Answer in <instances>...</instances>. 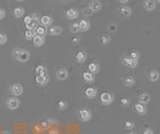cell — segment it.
<instances>
[{
  "label": "cell",
  "instance_id": "obj_36",
  "mask_svg": "<svg viewBox=\"0 0 160 134\" xmlns=\"http://www.w3.org/2000/svg\"><path fill=\"white\" fill-rule=\"evenodd\" d=\"M120 102H121L122 106H128V105L130 104V100H129L128 98H122V99L120 100Z\"/></svg>",
  "mask_w": 160,
  "mask_h": 134
},
{
  "label": "cell",
  "instance_id": "obj_26",
  "mask_svg": "<svg viewBox=\"0 0 160 134\" xmlns=\"http://www.w3.org/2000/svg\"><path fill=\"white\" fill-rule=\"evenodd\" d=\"M110 41H111V38H110V36L107 34H102L99 37V42L102 45H107V44L110 43Z\"/></svg>",
  "mask_w": 160,
  "mask_h": 134
},
{
  "label": "cell",
  "instance_id": "obj_25",
  "mask_svg": "<svg viewBox=\"0 0 160 134\" xmlns=\"http://www.w3.org/2000/svg\"><path fill=\"white\" fill-rule=\"evenodd\" d=\"M82 77H83V80L87 82V83H92L94 81V75L92 73H90L89 71H86L82 74Z\"/></svg>",
  "mask_w": 160,
  "mask_h": 134
},
{
  "label": "cell",
  "instance_id": "obj_6",
  "mask_svg": "<svg viewBox=\"0 0 160 134\" xmlns=\"http://www.w3.org/2000/svg\"><path fill=\"white\" fill-rule=\"evenodd\" d=\"M56 78L60 81H64L68 78V71L66 68L62 67L59 68V69L56 71Z\"/></svg>",
  "mask_w": 160,
  "mask_h": 134
},
{
  "label": "cell",
  "instance_id": "obj_43",
  "mask_svg": "<svg viewBox=\"0 0 160 134\" xmlns=\"http://www.w3.org/2000/svg\"><path fill=\"white\" fill-rule=\"evenodd\" d=\"M79 41H80V39L78 38V37H74V38H72V43H73V44L78 43Z\"/></svg>",
  "mask_w": 160,
  "mask_h": 134
},
{
  "label": "cell",
  "instance_id": "obj_10",
  "mask_svg": "<svg viewBox=\"0 0 160 134\" xmlns=\"http://www.w3.org/2000/svg\"><path fill=\"white\" fill-rule=\"evenodd\" d=\"M65 16H66L67 19L74 20V19H76V18L79 16V11L77 10V9H75V8H70V9H68V10L66 11V13H65Z\"/></svg>",
  "mask_w": 160,
  "mask_h": 134
},
{
  "label": "cell",
  "instance_id": "obj_22",
  "mask_svg": "<svg viewBox=\"0 0 160 134\" xmlns=\"http://www.w3.org/2000/svg\"><path fill=\"white\" fill-rule=\"evenodd\" d=\"M120 14H121L123 17H130L131 14H132V10L129 6H122L120 8Z\"/></svg>",
  "mask_w": 160,
  "mask_h": 134
},
{
  "label": "cell",
  "instance_id": "obj_47",
  "mask_svg": "<svg viewBox=\"0 0 160 134\" xmlns=\"http://www.w3.org/2000/svg\"><path fill=\"white\" fill-rule=\"evenodd\" d=\"M17 1H24V0H17Z\"/></svg>",
  "mask_w": 160,
  "mask_h": 134
},
{
  "label": "cell",
  "instance_id": "obj_33",
  "mask_svg": "<svg viewBox=\"0 0 160 134\" xmlns=\"http://www.w3.org/2000/svg\"><path fill=\"white\" fill-rule=\"evenodd\" d=\"M57 107L59 108L60 110H64V109H66V108H67V103H66V101H64V100H60V101H58V103H57Z\"/></svg>",
  "mask_w": 160,
  "mask_h": 134
},
{
  "label": "cell",
  "instance_id": "obj_21",
  "mask_svg": "<svg viewBox=\"0 0 160 134\" xmlns=\"http://www.w3.org/2000/svg\"><path fill=\"white\" fill-rule=\"evenodd\" d=\"M24 14H25V10H24V8H23V7L18 6V7H15V8H14V10H13V16L15 18H21V17H23V16H24Z\"/></svg>",
  "mask_w": 160,
  "mask_h": 134
},
{
  "label": "cell",
  "instance_id": "obj_15",
  "mask_svg": "<svg viewBox=\"0 0 160 134\" xmlns=\"http://www.w3.org/2000/svg\"><path fill=\"white\" fill-rule=\"evenodd\" d=\"M85 96L89 99H92V98H95L96 95H97V89L96 88H93V87H88L85 89Z\"/></svg>",
  "mask_w": 160,
  "mask_h": 134
},
{
  "label": "cell",
  "instance_id": "obj_17",
  "mask_svg": "<svg viewBox=\"0 0 160 134\" xmlns=\"http://www.w3.org/2000/svg\"><path fill=\"white\" fill-rule=\"evenodd\" d=\"M79 28L81 32H86L90 28V22L87 19H81L79 22Z\"/></svg>",
  "mask_w": 160,
  "mask_h": 134
},
{
  "label": "cell",
  "instance_id": "obj_23",
  "mask_svg": "<svg viewBox=\"0 0 160 134\" xmlns=\"http://www.w3.org/2000/svg\"><path fill=\"white\" fill-rule=\"evenodd\" d=\"M86 58H87V55L84 51H78V52L76 53V56H75V59H76V61L78 63L85 62Z\"/></svg>",
  "mask_w": 160,
  "mask_h": 134
},
{
  "label": "cell",
  "instance_id": "obj_30",
  "mask_svg": "<svg viewBox=\"0 0 160 134\" xmlns=\"http://www.w3.org/2000/svg\"><path fill=\"white\" fill-rule=\"evenodd\" d=\"M25 27H26V30H35L37 27H38V22L32 21V22H30L25 25Z\"/></svg>",
  "mask_w": 160,
  "mask_h": 134
},
{
  "label": "cell",
  "instance_id": "obj_45",
  "mask_svg": "<svg viewBox=\"0 0 160 134\" xmlns=\"http://www.w3.org/2000/svg\"><path fill=\"white\" fill-rule=\"evenodd\" d=\"M2 134H10V133H9V132H7V131H6V132H3Z\"/></svg>",
  "mask_w": 160,
  "mask_h": 134
},
{
  "label": "cell",
  "instance_id": "obj_42",
  "mask_svg": "<svg viewBox=\"0 0 160 134\" xmlns=\"http://www.w3.org/2000/svg\"><path fill=\"white\" fill-rule=\"evenodd\" d=\"M143 134H153V130L151 128H146L143 131Z\"/></svg>",
  "mask_w": 160,
  "mask_h": 134
},
{
  "label": "cell",
  "instance_id": "obj_18",
  "mask_svg": "<svg viewBox=\"0 0 160 134\" xmlns=\"http://www.w3.org/2000/svg\"><path fill=\"white\" fill-rule=\"evenodd\" d=\"M150 100H151V96H150L149 93L145 92V93H142L141 95L138 97V101H139V103H142V104H147V103L150 102Z\"/></svg>",
  "mask_w": 160,
  "mask_h": 134
},
{
  "label": "cell",
  "instance_id": "obj_8",
  "mask_svg": "<svg viewBox=\"0 0 160 134\" xmlns=\"http://www.w3.org/2000/svg\"><path fill=\"white\" fill-rule=\"evenodd\" d=\"M39 22H40V24H41L42 26L46 28V27L51 26V25H52L53 19H52V17H51V16H49V15H43V16H41V17H40Z\"/></svg>",
  "mask_w": 160,
  "mask_h": 134
},
{
  "label": "cell",
  "instance_id": "obj_1",
  "mask_svg": "<svg viewBox=\"0 0 160 134\" xmlns=\"http://www.w3.org/2000/svg\"><path fill=\"white\" fill-rule=\"evenodd\" d=\"M12 55L18 62L25 63L30 59V53L24 48H15L12 51Z\"/></svg>",
  "mask_w": 160,
  "mask_h": 134
},
{
  "label": "cell",
  "instance_id": "obj_9",
  "mask_svg": "<svg viewBox=\"0 0 160 134\" xmlns=\"http://www.w3.org/2000/svg\"><path fill=\"white\" fill-rule=\"evenodd\" d=\"M122 64H124L125 66H128L130 68H135L138 65V61L137 60H133L130 57H123L121 59Z\"/></svg>",
  "mask_w": 160,
  "mask_h": 134
},
{
  "label": "cell",
  "instance_id": "obj_20",
  "mask_svg": "<svg viewBox=\"0 0 160 134\" xmlns=\"http://www.w3.org/2000/svg\"><path fill=\"white\" fill-rule=\"evenodd\" d=\"M160 74L157 70H151V71L148 73V78H149V81L151 82H156L159 80Z\"/></svg>",
  "mask_w": 160,
  "mask_h": 134
},
{
  "label": "cell",
  "instance_id": "obj_14",
  "mask_svg": "<svg viewBox=\"0 0 160 134\" xmlns=\"http://www.w3.org/2000/svg\"><path fill=\"white\" fill-rule=\"evenodd\" d=\"M122 83L126 87H132L135 84V79H134L133 76H125L122 78Z\"/></svg>",
  "mask_w": 160,
  "mask_h": 134
},
{
  "label": "cell",
  "instance_id": "obj_2",
  "mask_svg": "<svg viewBox=\"0 0 160 134\" xmlns=\"http://www.w3.org/2000/svg\"><path fill=\"white\" fill-rule=\"evenodd\" d=\"M114 101V96L112 95V93L110 92H107V91H105V92H102L100 95V102L101 104L103 105H110L112 104Z\"/></svg>",
  "mask_w": 160,
  "mask_h": 134
},
{
  "label": "cell",
  "instance_id": "obj_19",
  "mask_svg": "<svg viewBox=\"0 0 160 134\" xmlns=\"http://www.w3.org/2000/svg\"><path fill=\"white\" fill-rule=\"evenodd\" d=\"M99 69H100V67H99V64H98V63L91 62V63H89V64H88L89 72H90V73H92L93 75L94 74H97L98 72H99Z\"/></svg>",
  "mask_w": 160,
  "mask_h": 134
},
{
  "label": "cell",
  "instance_id": "obj_31",
  "mask_svg": "<svg viewBox=\"0 0 160 134\" xmlns=\"http://www.w3.org/2000/svg\"><path fill=\"white\" fill-rule=\"evenodd\" d=\"M35 72H36L37 75H40V74H45L46 72V69L43 65H38L36 68H35Z\"/></svg>",
  "mask_w": 160,
  "mask_h": 134
},
{
  "label": "cell",
  "instance_id": "obj_35",
  "mask_svg": "<svg viewBox=\"0 0 160 134\" xmlns=\"http://www.w3.org/2000/svg\"><path fill=\"white\" fill-rule=\"evenodd\" d=\"M117 25L114 24V23H111V24L108 25V30H109L110 32H115L117 30Z\"/></svg>",
  "mask_w": 160,
  "mask_h": 134
},
{
  "label": "cell",
  "instance_id": "obj_24",
  "mask_svg": "<svg viewBox=\"0 0 160 134\" xmlns=\"http://www.w3.org/2000/svg\"><path fill=\"white\" fill-rule=\"evenodd\" d=\"M134 108H135V111L137 112L138 114H145L146 113V107H145V105L142 104V103H139V102L136 103Z\"/></svg>",
  "mask_w": 160,
  "mask_h": 134
},
{
  "label": "cell",
  "instance_id": "obj_28",
  "mask_svg": "<svg viewBox=\"0 0 160 134\" xmlns=\"http://www.w3.org/2000/svg\"><path fill=\"white\" fill-rule=\"evenodd\" d=\"M35 32H36L37 35H41V36H45L47 34V30L45 27L43 26H38L35 29Z\"/></svg>",
  "mask_w": 160,
  "mask_h": 134
},
{
  "label": "cell",
  "instance_id": "obj_44",
  "mask_svg": "<svg viewBox=\"0 0 160 134\" xmlns=\"http://www.w3.org/2000/svg\"><path fill=\"white\" fill-rule=\"evenodd\" d=\"M128 1H129V0H118V2H120V3H122V4H125Z\"/></svg>",
  "mask_w": 160,
  "mask_h": 134
},
{
  "label": "cell",
  "instance_id": "obj_32",
  "mask_svg": "<svg viewBox=\"0 0 160 134\" xmlns=\"http://www.w3.org/2000/svg\"><path fill=\"white\" fill-rule=\"evenodd\" d=\"M129 57L131 58V59H133V60H137L139 59V57H140V54L138 51H131L130 54H129Z\"/></svg>",
  "mask_w": 160,
  "mask_h": 134
},
{
  "label": "cell",
  "instance_id": "obj_46",
  "mask_svg": "<svg viewBox=\"0 0 160 134\" xmlns=\"http://www.w3.org/2000/svg\"><path fill=\"white\" fill-rule=\"evenodd\" d=\"M128 134H136L135 132H130V133H128Z\"/></svg>",
  "mask_w": 160,
  "mask_h": 134
},
{
  "label": "cell",
  "instance_id": "obj_27",
  "mask_svg": "<svg viewBox=\"0 0 160 134\" xmlns=\"http://www.w3.org/2000/svg\"><path fill=\"white\" fill-rule=\"evenodd\" d=\"M35 35H36L35 30H26V31L24 32V37L26 40H32Z\"/></svg>",
  "mask_w": 160,
  "mask_h": 134
},
{
  "label": "cell",
  "instance_id": "obj_48",
  "mask_svg": "<svg viewBox=\"0 0 160 134\" xmlns=\"http://www.w3.org/2000/svg\"><path fill=\"white\" fill-rule=\"evenodd\" d=\"M157 2H158V3H160V0H157Z\"/></svg>",
  "mask_w": 160,
  "mask_h": 134
},
{
  "label": "cell",
  "instance_id": "obj_41",
  "mask_svg": "<svg viewBox=\"0 0 160 134\" xmlns=\"http://www.w3.org/2000/svg\"><path fill=\"white\" fill-rule=\"evenodd\" d=\"M5 10H4L3 8H0V20L4 19V17H5Z\"/></svg>",
  "mask_w": 160,
  "mask_h": 134
},
{
  "label": "cell",
  "instance_id": "obj_11",
  "mask_svg": "<svg viewBox=\"0 0 160 134\" xmlns=\"http://www.w3.org/2000/svg\"><path fill=\"white\" fill-rule=\"evenodd\" d=\"M35 81L36 83L40 86H45L47 83H48V77H47L46 74H40V75H36V78H35Z\"/></svg>",
  "mask_w": 160,
  "mask_h": 134
},
{
  "label": "cell",
  "instance_id": "obj_16",
  "mask_svg": "<svg viewBox=\"0 0 160 134\" xmlns=\"http://www.w3.org/2000/svg\"><path fill=\"white\" fill-rule=\"evenodd\" d=\"M144 8L147 11H152L156 8V0H145Z\"/></svg>",
  "mask_w": 160,
  "mask_h": 134
},
{
  "label": "cell",
  "instance_id": "obj_34",
  "mask_svg": "<svg viewBox=\"0 0 160 134\" xmlns=\"http://www.w3.org/2000/svg\"><path fill=\"white\" fill-rule=\"evenodd\" d=\"M7 42V35L3 34V33H0V45H3Z\"/></svg>",
  "mask_w": 160,
  "mask_h": 134
},
{
  "label": "cell",
  "instance_id": "obj_12",
  "mask_svg": "<svg viewBox=\"0 0 160 134\" xmlns=\"http://www.w3.org/2000/svg\"><path fill=\"white\" fill-rule=\"evenodd\" d=\"M47 33H48L49 35H51V36H57V35H60L61 33H62V28H61L60 26H58V25L51 26L48 29Z\"/></svg>",
  "mask_w": 160,
  "mask_h": 134
},
{
  "label": "cell",
  "instance_id": "obj_29",
  "mask_svg": "<svg viewBox=\"0 0 160 134\" xmlns=\"http://www.w3.org/2000/svg\"><path fill=\"white\" fill-rule=\"evenodd\" d=\"M70 31H71V33H78L80 32V28H79V23L75 22V23H72L71 25H70Z\"/></svg>",
  "mask_w": 160,
  "mask_h": 134
},
{
  "label": "cell",
  "instance_id": "obj_40",
  "mask_svg": "<svg viewBox=\"0 0 160 134\" xmlns=\"http://www.w3.org/2000/svg\"><path fill=\"white\" fill-rule=\"evenodd\" d=\"M30 22H32V18H31V16H25L24 17V23H25V25L28 24V23H30Z\"/></svg>",
  "mask_w": 160,
  "mask_h": 134
},
{
  "label": "cell",
  "instance_id": "obj_39",
  "mask_svg": "<svg viewBox=\"0 0 160 134\" xmlns=\"http://www.w3.org/2000/svg\"><path fill=\"white\" fill-rule=\"evenodd\" d=\"M30 16H31V18H32V21H34V22H38L39 19H40V18L38 17V14H37V13H32Z\"/></svg>",
  "mask_w": 160,
  "mask_h": 134
},
{
  "label": "cell",
  "instance_id": "obj_37",
  "mask_svg": "<svg viewBox=\"0 0 160 134\" xmlns=\"http://www.w3.org/2000/svg\"><path fill=\"white\" fill-rule=\"evenodd\" d=\"M134 126H135V124H134L133 122H131V121H126L125 122V127L127 129H133Z\"/></svg>",
  "mask_w": 160,
  "mask_h": 134
},
{
  "label": "cell",
  "instance_id": "obj_5",
  "mask_svg": "<svg viewBox=\"0 0 160 134\" xmlns=\"http://www.w3.org/2000/svg\"><path fill=\"white\" fill-rule=\"evenodd\" d=\"M79 116L82 121L87 122L92 118V113H91L90 110L87 109V108H82V109L79 110Z\"/></svg>",
  "mask_w": 160,
  "mask_h": 134
},
{
  "label": "cell",
  "instance_id": "obj_13",
  "mask_svg": "<svg viewBox=\"0 0 160 134\" xmlns=\"http://www.w3.org/2000/svg\"><path fill=\"white\" fill-rule=\"evenodd\" d=\"M32 41H33V45L35 47H41L44 44V42H45V38H44V36H41V35H37L36 34L33 37Z\"/></svg>",
  "mask_w": 160,
  "mask_h": 134
},
{
  "label": "cell",
  "instance_id": "obj_4",
  "mask_svg": "<svg viewBox=\"0 0 160 134\" xmlns=\"http://www.w3.org/2000/svg\"><path fill=\"white\" fill-rule=\"evenodd\" d=\"M9 91H10V93L12 94V96L17 97V96H20L21 94L23 93L24 88H23V86L19 83H14L9 87Z\"/></svg>",
  "mask_w": 160,
  "mask_h": 134
},
{
  "label": "cell",
  "instance_id": "obj_7",
  "mask_svg": "<svg viewBox=\"0 0 160 134\" xmlns=\"http://www.w3.org/2000/svg\"><path fill=\"white\" fill-rule=\"evenodd\" d=\"M88 8L91 9L93 12H97V11L101 10V8H102V3L99 0H91L88 4Z\"/></svg>",
  "mask_w": 160,
  "mask_h": 134
},
{
  "label": "cell",
  "instance_id": "obj_38",
  "mask_svg": "<svg viewBox=\"0 0 160 134\" xmlns=\"http://www.w3.org/2000/svg\"><path fill=\"white\" fill-rule=\"evenodd\" d=\"M83 13H84V15H86V16H90V15H92L94 12L91 10V9H89L88 7H87L86 9H84L83 10Z\"/></svg>",
  "mask_w": 160,
  "mask_h": 134
},
{
  "label": "cell",
  "instance_id": "obj_3",
  "mask_svg": "<svg viewBox=\"0 0 160 134\" xmlns=\"http://www.w3.org/2000/svg\"><path fill=\"white\" fill-rule=\"evenodd\" d=\"M6 105L8 107V109L16 110L20 106V100L17 97H15V96H11V97H9L6 100Z\"/></svg>",
  "mask_w": 160,
  "mask_h": 134
}]
</instances>
